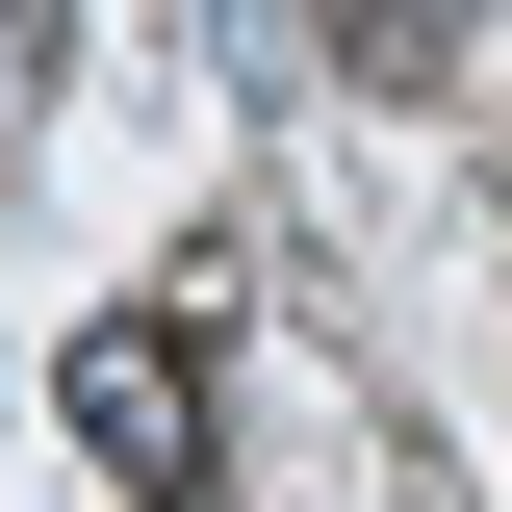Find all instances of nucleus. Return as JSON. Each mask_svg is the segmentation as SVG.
I'll return each instance as SVG.
<instances>
[{"instance_id":"nucleus-1","label":"nucleus","mask_w":512,"mask_h":512,"mask_svg":"<svg viewBox=\"0 0 512 512\" xmlns=\"http://www.w3.org/2000/svg\"><path fill=\"white\" fill-rule=\"evenodd\" d=\"M52 410H77V461H103L128 512H205V333H180V308H103V333L52 359Z\"/></svg>"},{"instance_id":"nucleus-2","label":"nucleus","mask_w":512,"mask_h":512,"mask_svg":"<svg viewBox=\"0 0 512 512\" xmlns=\"http://www.w3.org/2000/svg\"><path fill=\"white\" fill-rule=\"evenodd\" d=\"M333 52H359V77H436V52H461V0H333Z\"/></svg>"},{"instance_id":"nucleus-3","label":"nucleus","mask_w":512,"mask_h":512,"mask_svg":"<svg viewBox=\"0 0 512 512\" xmlns=\"http://www.w3.org/2000/svg\"><path fill=\"white\" fill-rule=\"evenodd\" d=\"M0 26H52V0H0Z\"/></svg>"}]
</instances>
